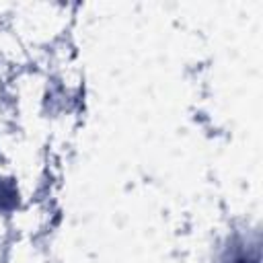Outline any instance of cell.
I'll return each instance as SVG.
<instances>
[{
	"mask_svg": "<svg viewBox=\"0 0 263 263\" xmlns=\"http://www.w3.org/2000/svg\"><path fill=\"white\" fill-rule=\"evenodd\" d=\"M16 203V191L10 183L0 181V208H12Z\"/></svg>",
	"mask_w": 263,
	"mask_h": 263,
	"instance_id": "cell-1",
	"label": "cell"
}]
</instances>
